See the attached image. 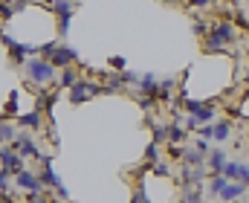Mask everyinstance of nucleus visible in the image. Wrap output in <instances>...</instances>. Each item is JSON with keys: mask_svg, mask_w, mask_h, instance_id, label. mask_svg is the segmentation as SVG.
Wrapping results in <instances>:
<instances>
[{"mask_svg": "<svg viewBox=\"0 0 249 203\" xmlns=\"http://www.w3.org/2000/svg\"><path fill=\"white\" fill-rule=\"evenodd\" d=\"M29 203H50L47 195H29Z\"/></svg>", "mask_w": 249, "mask_h": 203, "instance_id": "nucleus-31", "label": "nucleus"}, {"mask_svg": "<svg viewBox=\"0 0 249 203\" xmlns=\"http://www.w3.org/2000/svg\"><path fill=\"white\" fill-rule=\"evenodd\" d=\"M23 73H26V81H29L32 87L44 90V84H53V81H55V73H58V70L53 67L47 58H29V61L23 64Z\"/></svg>", "mask_w": 249, "mask_h": 203, "instance_id": "nucleus-2", "label": "nucleus"}, {"mask_svg": "<svg viewBox=\"0 0 249 203\" xmlns=\"http://www.w3.org/2000/svg\"><path fill=\"white\" fill-rule=\"evenodd\" d=\"M194 148H197L203 157H209V154H212V142H206V139H197V142H194Z\"/></svg>", "mask_w": 249, "mask_h": 203, "instance_id": "nucleus-26", "label": "nucleus"}, {"mask_svg": "<svg viewBox=\"0 0 249 203\" xmlns=\"http://www.w3.org/2000/svg\"><path fill=\"white\" fill-rule=\"evenodd\" d=\"M154 142L157 145L168 142V125H154Z\"/></svg>", "mask_w": 249, "mask_h": 203, "instance_id": "nucleus-22", "label": "nucleus"}, {"mask_svg": "<svg viewBox=\"0 0 249 203\" xmlns=\"http://www.w3.org/2000/svg\"><path fill=\"white\" fill-rule=\"evenodd\" d=\"M9 180H12V174L0 168V195H6V192H9Z\"/></svg>", "mask_w": 249, "mask_h": 203, "instance_id": "nucleus-27", "label": "nucleus"}, {"mask_svg": "<svg viewBox=\"0 0 249 203\" xmlns=\"http://www.w3.org/2000/svg\"><path fill=\"white\" fill-rule=\"evenodd\" d=\"M154 171H157L160 177H168V174H171V168H168V163H157V166H154Z\"/></svg>", "mask_w": 249, "mask_h": 203, "instance_id": "nucleus-29", "label": "nucleus"}, {"mask_svg": "<svg viewBox=\"0 0 249 203\" xmlns=\"http://www.w3.org/2000/svg\"><path fill=\"white\" fill-rule=\"evenodd\" d=\"M20 9H26V3H0V15H3V18H12V15L20 12Z\"/></svg>", "mask_w": 249, "mask_h": 203, "instance_id": "nucleus-21", "label": "nucleus"}, {"mask_svg": "<svg viewBox=\"0 0 249 203\" xmlns=\"http://www.w3.org/2000/svg\"><path fill=\"white\" fill-rule=\"evenodd\" d=\"M124 87H127V84H124L122 73H119V75L113 73V75H107V81H105V93H119V90H124Z\"/></svg>", "mask_w": 249, "mask_h": 203, "instance_id": "nucleus-17", "label": "nucleus"}, {"mask_svg": "<svg viewBox=\"0 0 249 203\" xmlns=\"http://www.w3.org/2000/svg\"><path fill=\"white\" fill-rule=\"evenodd\" d=\"M145 154H148V163H154V166H157V163H160V145H157V142H151V145H148V151H145Z\"/></svg>", "mask_w": 249, "mask_h": 203, "instance_id": "nucleus-25", "label": "nucleus"}, {"mask_svg": "<svg viewBox=\"0 0 249 203\" xmlns=\"http://www.w3.org/2000/svg\"><path fill=\"white\" fill-rule=\"evenodd\" d=\"M232 136V122L229 119H217L214 122V142H226Z\"/></svg>", "mask_w": 249, "mask_h": 203, "instance_id": "nucleus-16", "label": "nucleus"}, {"mask_svg": "<svg viewBox=\"0 0 249 203\" xmlns=\"http://www.w3.org/2000/svg\"><path fill=\"white\" fill-rule=\"evenodd\" d=\"M197 139L212 142V139H214V125H203V128H197Z\"/></svg>", "mask_w": 249, "mask_h": 203, "instance_id": "nucleus-24", "label": "nucleus"}, {"mask_svg": "<svg viewBox=\"0 0 249 203\" xmlns=\"http://www.w3.org/2000/svg\"><path fill=\"white\" fill-rule=\"evenodd\" d=\"M247 9H249V6H247Z\"/></svg>", "mask_w": 249, "mask_h": 203, "instance_id": "nucleus-33", "label": "nucleus"}, {"mask_svg": "<svg viewBox=\"0 0 249 203\" xmlns=\"http://www.w3.org/2000/svg\"><path fill=\"white\" fill-rule=\"evenodd\" d=\"M188 139V131L186 125H180V122H174V125H168V142L174 145V148H180V142H186Z\"/></svg>", "mask_w": 249, "mask_h": 203, "instance_id": "nucleus-13", "label": "nucleus"}, {"mask_svg": "<svg viewBox=\"0 0 249 203\" xmlns=\"http://www.w3.org/2000/svg\"><path fill=\"white\" fill-rule=\"evenodd\" d=\"M12 148H15V151H18L23 160H26V157H41V148L32 142V136L23 134V131H18V139L12 142Z\"/></svg>", "mask_w": 249, "mask_h": 203, "instance_id": "nucleus-7", "label": "nucleus"}, {"mask_svg": "<svg viewBox=\"0 0 249 203\" xmlns=\"http://www.w3.org/2000/svg\"><path fill=\"white\" fill-rule=\"evenodd\" d=\"M174 87H177V81H174V78H165V81H160V93H157V99H171Z\"/></svg>", "mask_w": 249, "mask_h": 203, "instance_id": "nucleus-19", "label": "nucleus"}, {"mask_svg": "<svg viewBox=\"0 0 249 203\" xmlns=\"http://www.w3.org/2000/svg\"><path fill=\"white\" fill-rule=\"evenodd\" d=\"M223 168H226V154L217 148V151H212L206 157V171L209 174H223Z\"/></svg>", "mask_w": 249, "mask_h": 203, "instance_id": "nucleus-11", "label": "nucleus"}, {"mask_svg": "<svg viewBox=\"0 0 249 203\" xmlns=\"http://www.w3.org/2000/svg\"><path fill=\"white\" fill-rule=\"evenodd\" d=\"M191 29H194V35H197V38H206V35H209V23H206V20H194V23H191Z\"/></svg>", "mask_w": 249, "mask_h": 203, "instance_id": "nucleus-23", "label": "nucleus"}, {"mask_svg": "<svg viewBox=\"0 0 249 203\" xmlns=\"http://www.w3.org/2000/svg\"><path fill=\"white\" fill-rule=\"evenodd\" d=\"M238 168H241V160H226V168H223V177L229 183H238Z\"/></svg>", "mask_w": 249, "mask_h": 203, "instance_id": "nucleus-18", "label": "nucleus"}, {"mask_svg": "<svg viewBox=\"0 0 249 203\" xmlns=\"http://www.w3.org/2000/svg\"><path fill=\"white\" fill-rule=\"evenodd\" d=\"M0 163H3V171H9L12 177H15L18 171H23V168H26V166H23V157H20L12 145L0 148Z\"/></svg>", "mask_w": 249, "mask_h": 203, "instance_id": "nucleus-5", "label": "nucleus"}, {"mask_svg": "<svg viewBox=\"0 0 249 203\" xmlns=\"http://www.w3.org/2000/svg\"><path fill=\"white\" fill-rule=\"evenodd\" d=\"M247 192H249V186H244V183H226V189L220 192V198H217V201H220V203H238Z\"/></svg>", "mask_w": 249, "mask_h": 203, "instance_id": "nucleus-9", "label": "nucleus"}, {"mask_svg": "<svg viewBox=\"0 0 249 203\" xmlns=\"http://www.w3.org/2000/svg\"><path fill=\"white\" fill-rule=\"evenodd\" d=\"M41 125H44V113H41V111H29V113H20V116H18V128L41 131Z\"/></svg>", "mask_w": 249, "mask_h": 203, "instance_id": "nucleus-10", "label": "nucleus"}, {"mask_svg": "<svg viewBox=\"0 0 249 203\" xmlns=\"http://www.w3.org/2000/svg\"><path fill=\"white\" fill-rule=\"evenodd\" d=\"M180 203H203V189H183Z\"/></svg>", "mask_w": 249, "mask_h": 203, "instance_id": "nucleus-20", "label": "nucleus"}, {"mask_svg": "<svg viewBox=\"0 0 249 203\" xmlns=\"http://www.w3.org/2000/svg\"><path fill=\"white\" fill-rule=\"evenodd\" d=\"M0 203H3V198H0Z\"/></svg>", "mask_w": 249, "mask_h": 203, "instance_id": "nucleus-32", "label": "nucleus"}, {"mask_svg": "<svg viewBox=\"0 0 249 203\" xmlns=\"http://www.w3.org/2000/svg\"><path fill=\"white\" fill-rule=\"evenodd\" d=\"M12 180H15V186H18V189H26L29 195H44V189H47V186L41 183V177H38L35 171H29V168L18 171Z\"/></svg>", "mask_w": 249, "mask_h": 203, "instance_id": "nucleus-4", "label": "nucleus"}, {"mask_svg": "<svg viewBox=\"0 0 249 203\" xmlns=\"http://www.w3.org/2000/svg\"><path fill=\"white\" fill-rule=\"evenodd\" d=\"M50 9L58 15V32L67 38V32H70V15H72L78 6H75V3H50Z\"/></svg>", "mask_w": 249, "mask_h": 203, "instance_id": "nucleus-8", "label": "nucleus"}, {"mask_svg": "<svg viewBox=\"0 0 249 203\" xmlns=\"http://www.w3.org/2000/svg\"><path fill=\"white\" fill-rule=\"evenodd\" d=\"M238 183L249 186V166L247 163H241V168H238Z\"/></svg>", "mask_w": 249, "mask_h": 203, "instance_id": "nucleus-28", "label": "nucleus"}, {"mask_svg": "<svg viewBox=\"0 0 249 203\" xmlns=\"http://www.w3.org/2000/svg\"><path fill=\"white\" fill-rule=\"evenodd\" d=\"M15 139H18V128H15V122H9V119H0V148L12 145Z\"/></svg>", "mask_w": 249, "mask_h": 203, "instance_id": "nucleus-12", "label": "nucleus"}, {"mask_svg": "<svg viewBox=\"0 0 249 203\" xmlns=\"http://www.w3.org/2000/svg\"><path fill=\"white\" fill-rule=\"evenodd\" d=\"M238 44V26L229 18H220L209 26V35L203 38V53H229Z\"/></svg>", "mask_w": 249, "mask_h": 203, "instance_id": "nucleus-1", "label": "nucleus"}, {"mask_svg": "<svg viewBox=\"0 0 249 203\" xmlns=\"http://www.w3.org/2000/svg\"><path fill=\"white\" fill-rule=\"evenodd\" d=\"M75 84H78V70L75 67L61 70V75H58V87H61V90H72Z\"/></svg>", "mask_w": 249, "mask_h": 203, "instance_id": "nucleus-14", "label": "nucleus"}, {"mask_svg": "<svg viewBox=\"0 0 249 203\" xmlns=\"http://www.w3.org/2000/svg\"><path fill=\"white\" fill-rule=\"evenodd\" d=\"M102 93H105V84L90 81V78H78V84L70 90V102L72 105H81L84 99H93V96H102Z\"/></svg>", "mask_w": 249, "mask_h": 203, "instance_id": "nucleus-3", "label": "nucleus"}, {"mask_svg": "<svg viewBox=\"0 0 249 203\" xmlns=\"http://www.w3.org/2000/svg\"><path fill=\"white\" fill-rule=\"evenodd\" d=\"M226 183H229V180H226L223 174H212V177H209V186H206V192H209L212 198H220V192L226 189Z\"/></svg>", "mask_w": 249, "mask_h": 203, "instance_id": "nucleus-15", "label": "nucleus"}, {"mask_svg": "<svg viewBox=\"0 0 249 203\" xmlns=\"http://www.w3.org/2000/svg\"><path fill=\"white\" fill-rule=\"evenodd\" d=\"M78 61V53L72 50V47H67V44H58V50L53 53V58H50V64L55 70H67V67H72Z\"/></svg>", "mask_w": 249, "mask_h": 203, "instance_id": "nucleus-6", "label": "nucleus"}, {"mask_svg": "<svg viewBox=\"0 0 249 203\" xmlns=\"http://www.w3.org/2000/svg\"><path fill=\"white\" fill-rule=\"evenodd\" d=\"M110 64H113V70H116V73H124V58H122V55L110 58Z\"/></svg>", "mask_w": 249, "mask_h": 203, "instance_id": "nucleus-30", "label": "nucleus"}]
</instances>
